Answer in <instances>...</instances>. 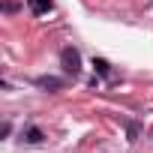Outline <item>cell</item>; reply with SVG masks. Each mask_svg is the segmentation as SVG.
I'll return each instance as SVG.
<instances>
[{"label": "cell", "mask_w": 153, "mask_h": 153, "mask_svg": "<svg viewBox=\"0 0 153 153\" xmlns=\"http://www.w3.org/2000/svg\"><path fill=\"white\" fill-rule=\"evenodd\" d=\"M60 66H63L66 75H78V72H81V54H78V48L66 45V48L60 51Z\"/></svg>", "instance_id": "obj_1"}, {"label": "cell", "mask_w": 153, "mask_h": 153, "mask_svg": "<svg viewBox=\"0 0 153 153\" xmlns=\"http://www.w3.org/2000/svg\"><path fill=\"white\" fill-rule=\"evenodd\" d=\"M36 87H42V90H60L63 81L54 78V75H39V78H36Z\"/></svg>", "instance_id": "obj_2"}, {"label": "cell", "mask_w": 153, "mask_h": 153, "mask_svg": "<svg viewBox=\"0 0 153 153\" xmlns=\"http://www.w3.org/2000/svg\"><path fill=\"white\" fill-rule=\"evenodd\" d=\"M27 6H30L33 15H45L51 9V0H27Z\"/></svg>", "instance_id": "obj_3"}, {"label": "cell", "mask_w": 153, "mask_h": 153, "mask_svg": "<svg viewBox=\"0 0 153 153\" xmlns=\"http://www.w3.org/2000/svg\"><path fill=\"white\" fill-rule=\"evenodd\" d=\"M93 69L102 75V78H108V75H111V66H108V60H102V57H93Z\"/></svg>", "instance_id": "obj_4"}, {"label": "cell", "mask_w": 153, "mask_h": 153, "mask_svg": "<svg viewBox=\"0 0 153 153\" xmlns=\"http://www.w3.org/2000/svg\"><path fill=\"white\" fill-rule=\"evenodd\" d=\"M27 141H30V144H39V141H42V129L30 126V129H27Z\"/></svg>", "instance_id": "obj_5"}]
</instances>
